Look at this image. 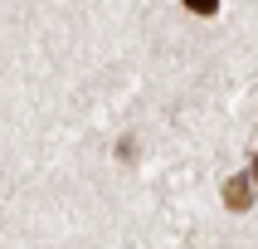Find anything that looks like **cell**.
<instances>
[{"label":"cell","mask_w":258,"mask_h":249,"mask_svg":"<svg viewBox=\"0 0 258 249\" xmlns=\"http://www.w3.org/2000/svg\"><path fill=\"white\" fill-rule=\"evenodd\" d=\"M224 205H229V210H248V205H253V181H248V171L224 181Z\"/></svg>","instance_id":"obj_1"},{"label":"cell","mask_w":258,"mask_h":249,"mask_svg":"<svg viewBox=\"0 0 258 249\" xmlns=\"http://www.w3.org/2000/svg\"><path fill=\"white\" fill-rule=\"evenodd\" d=\"M185 10H195V15H219V0H185Z\"/></svg>","instance_id":"obj_2"},{"label":"cell","mask_w":258,"mask_h":249,"mask_svg":"<svg viewBox=\"0 0 258 249\" xmlns=\"http://www.w3.org/2000/svg\"><path fill=\"white\" fill-rule=\"evenodd\" d=\"M248 181H253V186H258V157H253V171H248Z\"/></svg>","instance_id":"obj_3"}]
</instances>
